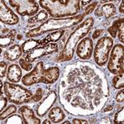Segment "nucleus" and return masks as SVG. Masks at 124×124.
Segmentation results:
<instances>
[{
    "label": "nucleus",
    "mask_w": 124,
    "mask_h": 124,
    "mask_svg": "<svg viewBox=\"0 0 124 124\" xmlns=\"http://www.w3.org/2000/svg\"><path fill=\"white\" fill-rule=\"evenodd\" d=\"M39 45H41V42L40 41H36V40H29L26 41L23 45H22V49L23 52H29L31 50L35 49Z\"/></svg>",
    "instance_id": "412c9836"
},
{
    "label": "nucleus",
    "mask_w": 124,
    "mask_h": 124,
    "mask_svg": "<svg viewBox=\"0 0 124 124\" xmlns=\"http://www.w3.org/2000/svg\"><path fill=\"white\" fill-rule=\"evenodd\" d=\"M16 30H12L10 31L8 34L4 36H1L0 37V42H1V48L8 46L11 45L15 39V36H16Z\"/></svg>",
    "instance_id": "6ab92c4d"
},
{
    "label": "nucleus",
    "mask_w": 124,
    "mask_h": 124,
    "mask_svg": "<svg viewBox=\"0 0 124 124\" xmlns=\"http://www.w3.org/2000/svg\"><path fill=\"white\" fill-rule=\"evenodd\" d=\"M124 99V90L122 89V90L117 93V97H116V100H117L118 103H123Z\"/></svg>",
    "instance_id": "473e14b6"
},
{
    "label": "nucleus",
    "mask_w": 124,
    "mask_h": 124,
    "mask_svg": "<svg viewBox=\"0 0 124 124\" xmlns=\"http://www.w3.org/2000/svg\"><path fill=\"white\" fill-rule=\"evenodd\" d=\"M118 37H119V40L121 42H123L124 41V23H123L121 24V26L119 27L118 28Z\"/></svg>",
    "instance_id": "7c9ffc66"
},
{
    "label": "nucleus",
    "mask_w": 124,
    "mask_h": 124,
    "mask_svg": "<svg viewBox=\"0 0 124 124\" xmlns=\"http://www.w3.org/2000/svg\"><path fill=\"white\" fill-rule=\"evenodd\" d=\"M22 78V70L18 65L13 64L8 70V79L13 83H17Z\"/></svg>",
    "instance_id": "dca6fc26"
},
{
    "label": "nucleus",
    "mask_w": 124,
    "mask_h": 124,
    "mask_svg": "<svg viewBox=\"0 0 124 124\" xmlns=\"http://www.w3.org/2000/svg\"><path fill=\"white\" fill-rule=\"evenodd\" d=\"M73 123H76V124H82V123L86 124V123H88L87 121H85V120H80V119H74Z\"/></svg>",
    "instance_id": "c9c22d12"
},
{
    "label": "nucleus",
    "mask_w": 124,
    "mask_h": 124,
    "mask_svg": "<svg viewBox=\"0 0 124 124\" xmlns=\"http://www.w3.org/2000/svg\"><path fill=\"white\" fill-rule=\"evenodd\" d=\"M93 41L89 37H85L78 44L76 54L80 59L88 60L91 57L93 53Z\"/></svg>",
    "instance_id": "f8f14e48"
},
{
    "label": "nucleus",
    "mask_w": 124,
    "mask_h": 124,
    "mask_svg": "<svg viewBox=\"0 0 124 124\" xmlns=\"http://www.w3.org/2000/svg\"><path fill=\"white\" fill-rule=\"evenodd\" d=\"M19 113H21L23 118V123H27V124H39L41 123V121L36 117L34 112L29 108L26 107H22L19 109Z\"/></svg>",
    "instance_id": "4468645a"
},
{
    "label": "nucleus",
    "mask_w": 124,
    "mask_h": 124,
    "mask_svg": "<svg viewBox=\"0 0 124 124\" xmlns=\"http://www.w3.org/2000/svg\"><path fill=\"white\" fill-rule=\"evenodd\" d=\"M93 25V19L92 17H89V18L86 19L71 34L70 37L68 39L66 44H65L63 51L61 54V56L59 58L60 61H70L74 55V51H75V48L76 46L77 43L79 42V41H80V39H82L85 36H86L89 33V31H90Z\"/></svg>",
    "instance_id": "39448f33"
},
{
    "label": "nucleus",
    "mask_w": 124,
    "mask_h": 124,
    "mask_svg": "<svg viewBox=\"0 0 124 124\" xmlns=\"http://www.w3.org/2000/svg\"><path fill=\"white\" fill-rule=\"evenodd\" d=\"M60 70L58 67H51L48 69L44 68L43 62H38L36 67L23 77V84L26 86L32 85L37 83L53 84L59 79Z\"/></svg>",
    "instance_id": "f03ea898"
},
{
    "label": "nucleus",
    "mask_w": 124,
    "mask_h": 124,
    "mask_svg": "<svg viewBox=\"0 0 124 124\" xmlns=\"http://www.w3.org/2000/svg\"><path fill=\"white\" fill-rule=\"evenodd\" d=\"M80 1L71 0H43L40 1V4L43 8L46 9L50 15L54 17H62L73 16L79 12Z\"/></svg>",
    "instance_id": "7ed1b4c3"
},
{
    "label": "nucleus",
    "mask_w": 124,
    "mask_h": 124,
    "mask_svg": "<svg viewBox=\"0 0 124 124\" xmlns=\"http://www.w3.org/2000/svg\"><path fill=\"white\" fill-rule=\"evenodd\" d=\"M0 101H1V106H0V109H1V112L4 109L6 104H7V99H5L4 97H3V95H1V98H0Z\"/></svg>",
    "instance_id": "72a5a7b5"
},
{
    "label": "nucleus",
    "mask_w": 124,
    "mask_h": 124,
    "mask_svg": "<svg viewBox=\"0 0 124 124\" xmlns=\"http://www.w3.org/2000/svg\"><path fill=\"white\" fill-rule=\"evenodd\" d=\"M116 13V7L113 3H107L95 10V15L98 17L104 16L106 18H110Z\"/></svg>",
    "instance_id": "2eb2a0df"
},
{
    "label": "nucleus",
    "mask_w": 124,
    "mask_h": 124,
    "mask_svg": "<svg viewBox=\"0 0 124 124\" xmlns=\"http://www.w3.org/2000/svg\"><path fill=\"white\" fill-rule=\"evenodd\" d=\"M6 70H7V64L5 62H0V77L3 78L5 76Z\"/></svg>",
    "instance_id": "c756f323"
},
{
    "label": "nucleus",
    "mask_w": 124,
    "mask_h": 124,
    "mask_svg": "<svg viewBox=\"0 0 124 124\" xmlns=\"http://www.w3.org/2000/svg\"><path fill=\"white\" fill-rule=\"evenodd\" d=\"M22 54H23L22 46H20L19 45H14L13 46L10 47L8 50L5 51L4 58L7 59L8 61H13L21 57Z\"/></svg>",
    "instance_id": "f3484780"
},
{
    "label": "nucleus",
    "mask_w": 124,
    "mask_h": 124,
    "mask_svg": "<svg viewBox=\"0 0 124 124\" xmlns=\"http://www.w3.org/2000/svg\"><path fill=\"white\" fill-rule=\"evenodd\" d=\"M65 123V124H68V123H69V124H70V122H68V121H67V122H65V123Z\"/></svg>",
    "instance_id": "79ce46f5"
},
{
    "label": "nucleus",
    "mask_w": 124,
    "mask_h": 124,
    "mask_svg": "<svg viewBox=\"0 0 124 124\" xmlns=\"http://www.w3.org/2000/svg\"><path fill=\"white\" fill-rule=\"evenodd\" d=\"M7 123H24L23 122V119L21 118V117L18 115H13L12 117H10L7 121Z\"/></svg>",
    "instance_id": "cd10ccee"
},
{
    "label": "nucleus",
    "mask_w": 124,
    "mask_h": 124,
    "mask_svg": "<svg viewBox=\"0 0 124 124\" xmlns=\"http://www.w3.org/2000/svg\"><path fill=\"white\" fill-rule=\"evenodd\" d=\"M0 3V21L8 25L17 24L19 21L18 17L6 5L4 1H1Z\"/></svg>",
    "instance_id": "9b49d317"
},
{
    "label": "nucleus",
    "mask_w": 124,
    "mask_h": 124,
    "mask_svg": "<svg viewBox=\"0 0 124 124\" xmlns=\"http://www.w3.org/2000/svg\"><path fill=\"white\" fill-rule=\"evenodd\" d=\"M102 32H103V29H98V30H96V31L93 34V39L98 38V37H99V36H100L101 34H102Z\"/></svg>",
    "instance_id": "f704fd0d"
},
{
    "label": "nucleus",
    "mask_w": 124,
    "mask_h": 124,
    "mask_svg": "<svg viewBox=\"0 0 124 124\" xmlns=\"http://www.w3.org/2000/svg\"><path fill=\"white\" fill-rule=\"evenodd\" d=\"M4 92L9 102L20 105L23 103H31L33 95L31 91L20 85L4 83Z\"/></svg>",
    "instance_id": "423d86ee"
},
{
    "label": "nucleus",
    "mask_w": 124,
    "mask_h": 124,
    "mask_svg": "<svg viewBox=\"0 0 124 124\" xmlns=\"http://www.w3.org/2000/svg\"><path fill=\"white\" fill-rule=\"evenodd\" d=\"M42 93H43L42 89H41V88H39V89L37 90V92H36V94L33 95L32 99H31V103H32V102H37V101H39L40 99H41V97H42Z\"/></svg>",
    "instance_id": "c85d7f7f"
},
{
    "label": "nucleus",
    "mask_w": 124,
    "mask_h": 124,
    "mask_svg": "<svg viewBox=\"0 0 124 124\" xmlns=\"http://www.w3.org/2000/svg\"><path fill=\"white\" fill-rule=\"evenodd\" d=\"M68 78L76 82L75 88L65 89L61 98L73 108H80V116H87L89 112L103 105L108 96V88L105 79L93 69L81 65L70 72Z\"/></svg>",
    "instance_id": "f257e3e1"
},
{
    "label": "nucleus",
    "mask_w": 124,
    "mask_h": 124,
    "mask_svg": "<svg viewBox=\"0 0 124 124\" xmlns=\"http://www.w3.org/2000/svg\"><path fill=\"white\" fill-rule=\"evenodd\" d=\"M113 109V106H108V107H107L105 109H103V112H108V111H111V110Z\"/></svg>",
    "instance_id": "4c0bfd02"
},
{
    "label": "nucleus",
    "mask_w": 124,
    "mask_h": 124,
    "mask_svg": "<svg viewBox=\"0 0 124 124\" xmlns=\"http://www.w3.org/2000/svg\"><path fill=\"white\" fill-rule=\"evenodd\" d=\"M55 99H56V94H55V92H51V93L48 94V96L44 99V101L41 103L37 110V115L43 117L45 116L46 113L48 112V110L51 108V106L54 104Z\"/></svg>",
    "instance_id": "ddd939ff"
},
{
    "label": "nucleus",
    "mask_w": 124,
    "mask_h": 124,
    "mask_svg": "<svg viewBox=\"0 0 124 124\" xmlns=\"http://www.w3.org/2000/svg\"><path fill=\"white\" fill-rule=\"evenodd\" d=\"M80 3H82V6H84L86 4H89V3H91V1H80Z\"/></svg>",
    "instance_id": "58836bf2"
},
{
    "label": "nucleus",
    "mask_w": 124,
    "mask_h": 124,
    "mask_svg": "<svg viewBox=\"0 0 124 124\" xmlns=\"http://www.w3.org/2000/svg\"><path fill=\"white\" fill-rule=\"evenodd\" d=\"M9 4L22 16H33L38 11V5L34 0H10Z\"/></svg>",
    "instance_id": "1a4fd4ad"
},
{
    "label": "nucleus",
    "mask_w": 124,
    "mask_h": 124,
    "mask_svg": "<svg viewBox=\"0 0 124 124\" xmlns=\"http://www.w3.org/2000/svg\"><path fill=\"white\" fill-rule=\"evenodd\" d=\"M97 4H98V2H93L92 4H90L88 8H86L85 9V13H84V16H86V15H88V14H89V13H91V12H93V8L97 6Z\"/></svg>",
    "instance_id": "2f4dec72"
},
{
    "label": "nucleus",
    "mask_w": 124,
    "mask_h": 124,
    "mask_svg": "<svg viewBox=\"0 0 124 124\" xmlns=\"http://www.w3.org/2000/svg\"><path fill=\"white\" fill-rule=\"evenodd\" d=\"M49 120L53 123H59L65 118V115L62 109L59 107H55L54 108H51V111L49 112Z\"/></svg>",
    "instance_id": "a211bd4d"
},
{
    "label": "nucleus",
    "mask_w": 124,
    "mask_h": 124,
    "mask_svg": "<svg viewBox=\"0 0 124 124\" xmlns=\"http://www.w3.org/2000/svg\"><path fill=\"white\" fill-rule=\"evenodd\" d=\"M113 45V41L108 37H103L96 44L93 53L94 61L98 65L103 66L108 61L109 52Z\"/></svg>",
    "instance_id": "0eeeda50"
},
{
    "label": "nucleus",
    "mask_w": 124,
    "mask_h": 124,
    "mask_svg": "<svg viewBox=\"0 0 124 124\" xmlns=\"http://www.w3.org/2000/svg\"><path fill=\"white\" fill-rule=\"evenodd\" d=\"M123 3H124L123 1L122 2V4L120 5V9H119L120 13H123V12H124V10H123Z\"/></svg>",
    "instance_id": "e433bc0d"
},
{
    "label": "nucleus",
    "mask_w": 124,
    "mask_h": 124,
    "mask_svg": "<svg viewBox=\"0 0 124 124\" xmlns=\"http://www.w3.org/2000/svg\"><path fill=\"white\" fill-rule=\"evenodd\" d=\"M51 123V122H50L49 120H45L44 122H42V123H47V124H50Z\"/></svg>",
    "instance_id": "ea45409f"
},
{
    "label": "nucleus",
    "mask_w": 124,
    "mask_h": 124,
    "mask_svg": "<svg viewBox=\"0 0 124 124\" xmlns=\"http://www.w3.org/2000/svg\"><path fill=\"white\" fill-rule=\"evenodd\" d=\"M19 65H21V67L23 68V70H27V71H29L32 69V65H31V63H29V62H27L24 59H20Z\"/></svg>",
    "instance_id": "bb28decb"
},
{
    "label": "nucleus",
    "mask_w": 124,
    "mask_h": 124,
    "mask_svg": "<svg viewBox=\"0 0 124 124\" xmlns=\"http://www.w3.org/2000/svg\"><path fill=\"white\" fill-rule=\"evenodd\" d=\"M123 113H124V109L123 108L120 111H118L115 114V117H114V123H123V121H124Z\"/></svg>",
    "instance_id": "a878e982"
},
{
    "label": "nucleus",
    "mask_w": 124,
    "mask_h": 124,
    "mask_svg": "<svg viewBox=\"0 0 124 124\" xmlns=\"http://www.w3.org/2000/svg\"><path fill=\"white\" fill-rule=\"evenodd\" d=\"M57 50H58L57 44L55 43L47 44V45L44 46L35 48V49L31 50V51L27 52V55L25 56V60L27 62H33L36 60L39 59V58L55 52Z\"/></svg>",
    "instance_id": "9d476101"
},
{
    "label": "nucleus",
    "mask_w": 124,
    "mask_h": 124,
    "mask_svg": "<svg viewBox=\"0 0 124 124\" xmlns=\"http://www.w3.org/2000/svg\"><path fill=\"white\" fill-rule=\"evenodd\" d=\"M123 23V18L118 19V20H117V21H115L114 23H113V26L108 28V32L110 35L112 36V37H116L117 32L118 31L119 27L121 26V24Z\"/></svg>",
    "instance_id": "b1692460"
},
{
    "label": "nucleus",
    "mask_w": 124,
    "mask_h": 124,
    "mask_svg": "<svg viewBox=\"0 0 124 124\" xmlns=\"http://www.w3.org/2000/svg\"><path fill=\"white\" fill-rule=\"evenodd\" d=\"M123 46L117 44L112 50L108 60V69L113 75L123 73V58H124Z\"/></svg>",
    "instance_id": "6e6552de"
},
{
    "label": "nucleus",
    "mask_w": 124,
    "mask_h": 124,
    "mask_svg": "<svg viewBox=\"0 0 124 124\" xmlns=\"http://www.w3.org/2000/svg\"><path fill=\"white\" fill-rule=\"evenodd\" d=\"M17 38H18V39H21V38H22L21 35H18V36H17Z\"/></svg>",
    "instance_id": "a19ab883"
},
{
    "label": "nucleus",
    "mask_w": 124,
    "mask_h": 124,
    "mask_svg": "<svg viewBox=\"0 0 124 124\" xmlns=\"http://www.w3.org/2000/svg\"><path fill=\"white\" fill-rule=\"evenodd\" d=\"M47 13H46L44 10H41V12L37 15H36L35 17H32L31 18L28 20L29 24H33V23H42L47 18Z\"/></svg>",
    "instance_id": "4be33fe9"
},
{
    "label": "nucleus",
    "mask_w": 124,
    "mask_h": 124,
    "mask_svg": "<svg viewBox=\"0 0 124 124\" xmlns=\"http://www.w3.org/2000/svg\"><path fill=\"white\" fill-rule=\"evenodd\" d=\"M16 106H13V105H10L9 107H8L4 111H2L1 112V116H0V118L1 120H3L5 119L7 117H8L9 115H12L13 113H16Z\"/></svg>",
    "instance_id": "393cba45"
},
{
    "label": "nucleus",
    "mask_w": 124,
    "mask_h": 124,
    "mask_svg": "<svg viewBox=\"0 0 124 124\" xmlns=\"http://www.w3.org/2000/svg\"><path fill=\"white\" fill-rule=\"evenodd\" d=\"M113 85L115 89H123L124 86V75L123 73L117 74L113 79Z\"/></svg>",
    "instance_id": "5701e85b"
},
{
    "label": "nucleus",
    "mask_w": 124,
    "mask_h": 124,
    "mask_svg": "<svg viewBox=\"0 0 124 124\" xmlns=\"http://www.w3.org/2000/svg\"><path fill=\"white\" fill-rule=\"evenodd\" d=\"M84 14L79 16H74L71 17H67V18H59V19H49L46 23L39 26L37 28H35L26 34V37H38V36L44 34L47 31H51L54 30L59 29H65L67 27H72L74 25H76L77 23H80L84 18Z\"/></svg>",
    "instance_id": "20e7f679"
},
{
    "label": "nucleus",
    "mask_w": 124,
    "mask_h": 124,
    "mask_svg": "<svg viewBox=\"0 0 124 124\" xmlns=\"http://www.w3.org/2000/svg\"><path fill=\"white\" fill-rule=\"evenodd\" d=\"M64 32H65V31L62 30V31H55V32L49 34V35L46 36V37L41 41V45H46V44L49 42H55V41H57L58 40L63 36Z\"/></svg>",
    "instance_id": "aec40b11"
}]
</instances>
